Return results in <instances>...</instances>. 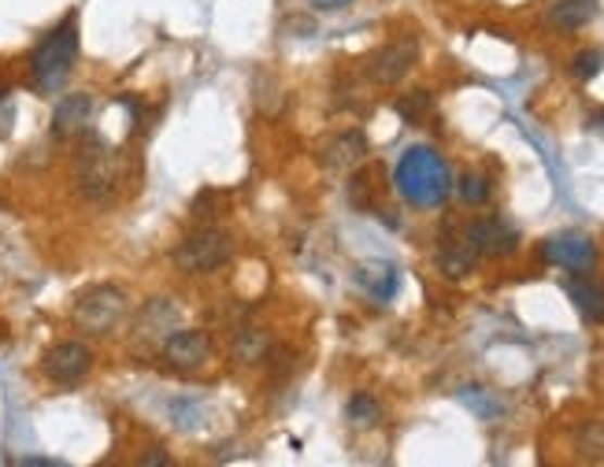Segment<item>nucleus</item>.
<instances>
[{"label": "nucleus", "mask_w": 604, "mask_h": 467, "mask_svg": "<svg viewBox=\"0 0 604 467\" xmlns=\"http://www.w3.org/2000/svg\"><path fill=\"white\" fill-rule=\"evenodd\" d=\"M590 127H593V130H604V108H601V112L590 115Z\"/></svg>", "instance_id": "obj_27"}, {"label": "nucleus", "mask_w": 604, "mask_h": 467, "mask_svg": "<svg viewBox=\"0 0 604 467\" xmlns=\"http://www.w3.org/2000/svg\"><path fill=\"white\" fill-rule=\"evenodd\" d=\"M604 67V52L601 49H582L579 56L571 60V75L579 78V83H590V78H597Z\"/></svg>", "instance_id": "obj_22"}, {"label": "nucleus", "mask_w": 604, "mask_h": 467, "mask_svg": "<svg viewBox=\"0 0 604 467\" xmlns=\"http://www.w3.org/2000/svg\"><path fill=\"white\" fill-rule=\"evenodd\" d=\"M356 282L364 286L375 301H390L397 293V286H401V278H397L390 264H364V267H356Z\"/></svg>", "instance_id": "obj_16"}, {"label": "nucleus", "mask_w": 604, "mask_h": 467, "mask_svg": "<svg viewBox=\"0 0 604 467\" xmlns=\"http://www.w3.org/2000/svg\"><path fill=\"white\" fill-rule=\"evenodd\" d=\"M345 412H349V419H353L356 427H375L378 419H382V408H378V401L372 397V393H353Z\"/></svg>", "instance_id": "obj_21"}, {"label": "nucleus", "mask_w": 604, "mask_h": 467, "mask_svg": "<svg viewBox=\"0 0 604 467\" xmlns=\"http://www.w3.org/2000/svg\"><path fill=\"white\" fill-rule=\"evenodd\" d=\"M467 238H471V245L479 249V256H512L519 249V230L512 227L508 219H501V215H486V219H475L471 227H467Z\"/></svg>", "instance_id": "obj_9"}, {"label": "nucleus", "mask_w": 604, "mask_h": 467, "mask_svg": "<svg viewBox=\"0 0 604 467\" xmlns=\"http://www.w3.org/2000/svg\"><path fill=\"white\" fill-rule=\"evenodd\" d=\"M78 186L89 201H108L119 190V160L115 152L104 146V138L97 134H83V146H78Z\"/></svg>", "instance_id": "obj_3"}, {"label": "nucleus", "mask_w": 604, "mask_h": 467, "mask_svg": "<svg viewBox=\"0 0 604 467\" xmlns=\"http://www.w3.org/2000/svg\"><path fill=\"white\" fill-rule=\"evenodd\" d=\"M542 260L553 267H564V272H590L597 264V245L579 230H564L542 241Z\"/></svg>", "instance_id": "obj_7"}, {"label": "nucleus", "mask_w": 604, "mask_h": 467, "mask_svg": "<svg viewBox=\"0 0 604 467\" xmlns=\"http://www.w3.org/2000/svg\"><path fill=\"white\" fill-rule=\"evenodd\" d=\"M89 367H93V353H89V345H83V341H56V345L41 356V371L60 386L83 382L89 375Z\"/></svg>", "instance_id": "obj_8"}, {"label": "nucleus", "mask_w": 604, "mask_h": 467, "mask_svg": "<svg viewBox=\"0 0 604 467\" xmlns=\"http://www.w3.org/2000/svg\"><path fill=\"white\" fill-rule=\"evenodd\" d=\"M575 453H579L582 460H604V424L590 419V424H582L575 430Z\"/></svg>", "instance_id": "obj_18"}, {"label": "nucleus", "mask_w": 604, "mask_h": 467, "mask_svg": "<svg viewBox=\"0 0 604 467\" xmlns=\"http://www.w3.org/2000/svg\"><path fill=\"white\" fill-rule=\"evenodd\" d=\"M23 467H63V460H52V456H23Z\"/></svg>", "instance_id": "obj_25"}, {"label": "nucleus", "mask_w": 604, "mask_h": 467, "mask_svg": "<svg viewBox=\"0 0 604 467\" xmlns=\"http://www.w3.org/2000/svg\"><path fill=\"white\" fill-rule=\"evenodd\" d=\"M89 119H93V97L89 93H71L63 97L52 112V134L56 138H83Z\"/></svg>", "instance_id": "obj_11"}, {"label": "nucleus", "mask_w": 604, "mask_h": 467, "mask_svg": "<svg viewBox=\"0 0 604 467\" xmlns=\"http://www.w3.org/2000/svg\"><path fill=\"white\" fill-rule=\"evenodd\" d=\"M427 108H430V93L427 89H416V93H408V97L397 101V115H401L404 123H419L423 115H427Z\"/></svg>", "instance_id": "obj_23"}, {"label": "nucleus", "mask_w": 604, "mask_h": 467, "mask_svg": "<svg viewBox=\"0 0 604 467\" xmlns=\"http://www.w3.org/2000/svg\"><path fill=\"white\" fill-rule=\"evenodd\" d=\"M78 60V15H67L30 52V83L38 93H60Z\"/></svg>", "instance_id": "obj_2"}, {"label": "nucleus", "mask_w": 604, "mask_h": 467, "mask_svg": "<svg viewBox=\"0 0 604 467\" xmlns=\"http://www.w3.org/2000/svg\"><path fill=\"white\" fill-rule=\"evenodd\" d=\"M123 316H126V293L119 286H89L86 293H78L75 308H71L75 327L86 330V335H108V330L119 327Z\"/></svg>", "instance_id": "obj_4"}, {"label": "nucleus", "mask_w": 604, "mask_h": 467, "mask_svg": "<svg viewBox=\"0 0 604 467\" xmlns=\"http://www.w3.org/2000/svg\"><path fill=\"white\" fill-rule=\"evenodd\" d=\"M597 20V0H553L549 4V23L556 30H582Z\"/></svg>", "instance_id": "obj_15"}, {"label": "nucleus", "mask_w": 604, "mask_h": 467, "mask_svg": "<svg viewBox=\"0 0 604 467\" xmlns=\"http://www.w3.org/2000/svg\"><path fill=\"white\" fill-rule=\"evenodd\" d=\"M393 186H397V193L408 204H416V209H441V204L449 201V193H453V175H449V164L435 149L412 146L401 152V160H397Z\"/></svg>", "instance_id": "obj_1"}, {"label": "nucleus", "mask_w": 604, "mask_h": 467, "mask_svg": "<svg viewBox=\"0 0 604 467\" xmlns=\"http://www.w3.org/2000/svg\"><path fill=\"white\" fill-rule=\"evenodd\" d=\"M141 464H146V467H164V464H171V456L164 453V449H149V453L141 456Z\"/></svg>", "instance_id": "obj_24"}, {"label": "nucleus", "mask_w": 604, "mask_h": 467, "mask_svg": "<svg viewBox=\"0 0 604 467\" xmlns=\"http://www.w3.org/2000/svg\"><path fill=\"white\" fill-rule=\"evenodd\" d=\"M230 234L219 227H201L193 230L189 238L178 241L175 249V264L183 267L186 275H212L219 272L223 264L230 260Z\"/></svg>", "instance_id": "obj_5"}, {"label": "nucleus", "mask_w": 604, "mask_h": 467, "mask_svg": "<svg viewBox=\"0 0 604 467\" xmlns=\"http://www.w3.org/2000/svg\"><path fill=\"white\" fill-rule=\"evenodd\" d=\"M8 101H12V86H8V83H0V108H4Z\"/></svg>", "instance_id": "obj_28"}, {"label": "nucleus", "mask_w": 604, "mask_h": 467, "mask_svg": "<svg viewBox=\"0 0 604 467\" xmlns=\"http://www.w3.org/2000/svg\"><path fill=\"white\" fill-rule=\"evenodd\" d=\"M438 264L441 272L449 278H464L471 275V267L479 264V249L471 245V238H467V230H445V238H441V249H438Z\"/></svg>", "instance_id": "obj_12"}, {"label": "nucleus", "mask_w": 604, "mask_h": 467, "mask_svg": "<svg viewBox=\"0 0 604 467\" xmlns=\"http://www.w3.org/2000/svg\"><path fill=\"white\" fill-rule=\"evenodd\" d=\"M456 193H460V201L464 204H471V209H479V204L490 201V178L479 175V171H467L464 178H460V186H456Z\"/></svg>", "instance_id": "obj_20"}, {"label": "nucleus", "mask_w": 604, "mask_h": 467, "mask_svg": "<svg viewBox=\"0 0 604 467\" xmlns=\"http://www.w3.org/2000/svg\"><path fill=\"white\" fill-rule=\"evenodd\" d=\"M460 401L467 404V408L475 412V416H482V419H493V416H501V401L493 397L490 390H482V386H467V390H460Z\"/></svg>", "instance_id": "obj_19"}, {"label": "nucleus", "mask_w": 604, "mask_h": 467, "mask_svg": "<svg viewBox=\"0 0 604 467\" xmlns=\"http://www.w3.org/2000/svg\"><path fill=\"white\" fill-rule=\"evenodd\" d=\"M267 353H272V335L260 327H246L238 330V338H234V356H238L241 364H264Z\"/></svg>", "instance_id": "obj_17"}, {"label": "nucleus", "mask_w": 604, "mask_h": 467, "mask_svg": "<svg viewBox=\"0 0 604 467\" xmlns=\"http://www.w3.org/2000/svg\"><path fill=\"white\" fill-rule=\"evenodd\" d=\"M416 60H419V41L401 38V41L386 45V49L372 52L364 64V75L372 78L375 86H397L412 67H416Z\"/></svg>", "instance_id": "obj_6"}, {"label": "nucleus", "mask_w": 604, "mask_h": 467, "mask_svg": "<svg viewBox=\"0 0 604 467\" xmlns=\"http://www.w3.org/2000/svg\"><path fill=\"white\" fill-rule=\"evenodd\" d=\"M315 8H323V12H334V8H345L349 0H312Z\"/></svg>", "instance_id": "obj_26"}, {"label": "nucleus", "mask_w": 604, "mask_h": 467, "mask_svg": "<svg viewBox=\"0 0 604 467\" xmlns=\"http://www.w3.org/2000/svg\"><path fill=\"white\" fill-rule=\"evenodd\" d=\"M367 156V138L360 130H341L330 134L319 146V160L327 167H356Z\"/></svg>", "instance_id": "obj_14"}, {"label": "nucleus", "mask_w": 604, "mask_h": 467, "mask_svg": "<svg viewBox=\"0 0 604 467\" xmlns=\"http://www.w3.org/2000/svg\"><path fill=\"white\" fill-rule=\"evenodd\" d=\"M564 290H567V298H571L575 304V312L582 316V323H604V286L597 282L593 275H571L564 282Z\"/></svg>", "instance_id": "obj_13"}, {"label": "nucleus", "mask_w": 604, "mask_h": 467, "mask_svg": "<svg viewBox=\"0 0 604 467\" xmlns=\"http://www.w3.org/2000/svg\"><path fill=\"white\" fill-rule=\"evenodd\" d=\"M212 356V338L204 330H171L164 338V361L175 371H197L201 364H209Z\"/></svg>", "instance_id": "obj_10"}]
</instances>
